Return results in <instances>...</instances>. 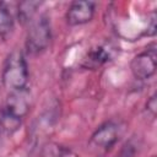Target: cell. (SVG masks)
I'll return each instance as SVG.
<instances>
[{"mask_svg":"<svg viewBox=\"0 0 157 157\" xmlns=\"http://www.w3.org/2000/svg\"><path fill=\"white\" fill-rule=\"evenodd\" d=\"M146 109H147V112H148L152 117L156 115V112H157V99H156V93H153V94L148 98V101H147V103H146Z\"/></svg>","mask_w":157,"mask_h":157,"instance_id":"obj_10","label":"cell"},{"mask_svg":"<svg viewBox=\"0 0 157 157\" xmlns=\"http://www.w3.org/2000/svg\"><path fill=\"white\" fill-rule=\"evenodd\" d=\"M47 151L45 156L47 157H52V156H55V157H63L64 156V148L61 146H55V147H45L44 148Z\"/></svg>","mask_w":157,"mask_h":157,"instance_id":"obj_11","label":"cell"},{"mask_svg":"<svg viewBox=\"0 0 157 157\" xmlns=\"http://www.w3.org/2000/svg\"><path fill=\"white\" fill-rule=\"evenodd\" d=\"M52 39L50 21L45 15H40L29 22L26 37V49L29 54L37 55L43 53Z\"/></svg>","mask_w":157,"mask_h":157,"instance_id":"obj_2","label":"cell"},{"mask_svg":"<svg viewBox=\"0 0 157 157\" xmlns=\"http://www.w3.org/2000/svg\"><path fill=\"white\" fill-rule=\"evenodd\" d=\"M15 16L16 10L13 4L0 1V38L6 39L12 33L15 27Z\"/></svg>","mask_w":157,"mask_h":157,"instance_id":"obj_6","label":"cell"},{"mask_svg":"<svg viewBox=\"0 0 157 157\" xmlns=\"http://www.w3.org/2000/svg\"><path fill=\"white\" fill-rule=\"evenodd\" d=\"M2 85L9 92L22 91L27 88L28 67L23 54L18 50L7 55L1 72Z\"/></svg>","mask_w":157,"mask_h":157,"instance_id":"obj_1","label":"cell"},{"mask_svg":"<svg viewBox=\"0 0 157 157\" xmlns=\"http://www.w3.org/2000/svg\"><path fill=\"white\" fill-rule=\"evenodd\" d=\"M96 2L87 0L72 1L66 11V21L70 26H81L93 18Z\"/></svg>","mask_w":157,"mask_h":157,"instance_id":"obj_5","label":"cell"},{"mask_svg":"<svg viewBox=\"0 0 157 157\" xmlns=\"http://www.w3.org/2000/svg\"><path fill=\"white\" fill-rule=\"evenodd\" d=\"M157 67V52L156 44L152 43L141 53L135 55L130 63V69L135 78L147 80L155 75Z\"/></svg>","mask_w":157,"mask_h":157,"instance_id":"obj_3","label":"cell"},{"mask_svg":"<svg viewBox=\"0 0 157 157\" xmlns=\"http://www.w3.org/2000/svg\"><path fill=\"white\" fill-rule=\"evenodd\" d=\"M110 58L109 50H107L104 47H96L87 52L86 56L83 58L82 66L86 69H98L103 64H105Z\"/></svg>","mask_w":157,"mask_h":157,"instance_id":"obj_7","label":"cell"},{"mask_svg":"<svg viewBox=\"0 0 157 157\" xmlns=\"http://www.w3.org/2000/svg\"><path fill=\"white\" fill-rule=\"evenodd\" d=\"M22 119L23 118L18 117L5 105L0 108V128L6 134H13L17 131L22 124Z\"/></svg>","mask_w":157,"mask_h":157,"instance_id":"obj_8","label":"cell"},{"mask_svg":"<svg viewBox=\"0 0 157 157\" xmlns=\"http://www.w3.org/2000/svg\"><path fill=\"white\" fill-rule=\"evenodd\" d=\"M120 134H121V128L119 123L114 120H109L101 124L94 130V132L91 136V144L98 148L108 150L117 144V141L120 137Z\"/></svg>","mask_w":157,"mask_h":157,"instance_id":"obj_4","label":"cell"},{"mask_svg":"<svg viewBox=\"0 0 157 157\" xmlns=\"http://www.w3.org/2000/svg\"><path fill=\"white\" fill-rule=\"evenodd\" d=\"M40 6L38 1H23L20 2L16 10V15L21 23H29L34 18V13L37 9Z\"/></svg>","mask_w":157,"mask_h":157,"instance_id":"obj_9","label":"cell"}]
</instances>
